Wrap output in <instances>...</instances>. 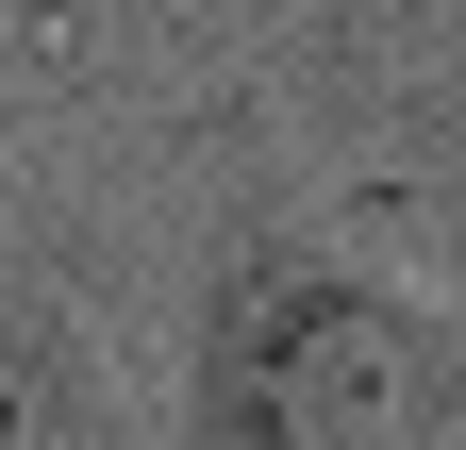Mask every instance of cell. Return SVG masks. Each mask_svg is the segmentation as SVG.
Masks as SVG:
<instances>
[{"label": "cell", "mask_w": 466, "mask_h": 450, "mask_svg": "<svg viewBox=\"0 0 466 450\" xmlns=\"http://www.w3.org/2000/svg\"><path fill=\"white\" fill-rule=\"evenodd\" d=\"M167 450H466V301L350 234H250L200 284Z\"/></svg>", "instance_id": "6da1fadb"}, {"label": "cell", "mask_w": 466, "mask_h": 450, "mask_svg": "<svg viewBox=\"0 0 466 450\" xmlns=\"http://www.w3.org/2000/svg\"><path fill=\"white\" fill-rule=\"evenodd\" d=\"M0 450H150V401L116 367V333L50 267H0Z\"/></svg>", "instance_id": "7a4b0ae2"}]
</instances>
